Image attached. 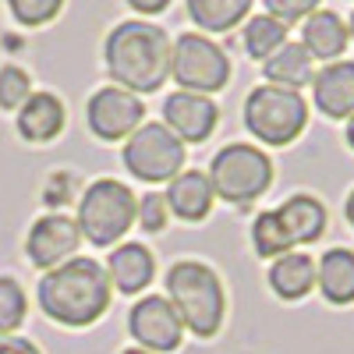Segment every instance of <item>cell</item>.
<instances>
[{"label": "cell", "mask_w": 354, "mask_h": 354, "mask_svg": "<svg viewBox=\"0 0 354 354\" xmlns=\"http://www.w3.org/2000/svg\"><path fill=\"white\" fill-rule=\"evenodd\" d=\"M262 75L270 85H283V88H301L312 85L315 78V61L301 43H283L270 61H262Z\"/></svg>", "instance_id": "44dd1931"}, {"label": "cell", "mask_w": 354, "mask_h": 354, "mask_svg": "<svg viewBox=\"0 0 354 354\" xmlns=\"http://www.w3.org/2000/svg\"><path fill=\"white\" fill-rule=\"evenodd\" d=\"M167 209L170 216H177L181 223H202L209 220L213 205H216V192L209 185V174L205 170H181L167 185Z\"/></svg>", "instance_id": "2e32d148"}, {"label": "cell", "mask_w": 354, "mask_h": 354, "mask_svg": "<svg viewBox=\"0 0 354 354\" xmlns=\"http://www.w3.org/2000/svg\"><path fill=\"white\" fill-rule=\"evenodd\" d=\"M28 96H32V78H28V71H21L18 64L0 68V110L18 113Z\"/></svg>", "instance_id": "484cf974"}, {"label": "cell", "mask_w": 354, "mask_h": 354, "mask_svg": "<svg viewBox=\"0 0 354 354\" xmlns=\"http://www.w3.org/2000/svg\"><path fill=\"white\" fill-rule=\"evenodd\" d=\"M128 337L135 347L153 351V354H174L185 344V322L167 301V294H142L124 315Z\"/></svg>", "instance_id": "9c48e42d"}, {"label": "cell", "mask_w": 354, "mask_h": 354, "mask_svg": "<svg viewBox=\"0 0 354 354\" xmlns=\"http://www.w3.org/2000/svg\"><path fill=\"white\" fill-rule=\"evenodd\" d=\"M344 142H347V149L354 153V117H347V128H344Z\"/></svg>", "instance_id": "836d02e7"}, {"label": "cell", "mask_w": 354, "mask_h": 354, "mask_svg": "<svg viewBox=\"0 0 354 354\" xmlns=\"http://www.w3.org/2000/svg\"><path fill=\"white\" fill-rule=\"evenodd\" d=\"M252 252L266 262H273L287 252H298V248H290V241L283 238V230L277 223V213L273 209H262L255 220H252Z\"/></svg>", "instance_id": "cb8c5ba5"}, {"label": "cell", "mask_w": 354, "mask_h": 354, "mask_svg": "<svg viewBox=\"0 0 354 354\" xmlns=\"http://www.w3.org/2000/svg\"><path fill=\"white\" fill-rule=\"evenodd\" d=\"M64 124H68V110L57 93H32L25 100V106L18 110V121H15L18 135L32 145L53 142L64 131Z\"/></svg>", "instance_id": "ac0fdd59"}, {"label": "cell", "mask_w": 354, "mask_h": 354, "mask_svg": "<svg viewBox=\"0 0 354 354\" xmlns=\"http://www.w3.org/2000/svg\"><path fill=\"white\" fill-rule=\"evenodd\" d=\"M312 103L326 121L354 117V61L322 64V71L312 78Z\"/></svg>", "instance_id": "9a60e30c"}, {"label": "cell", "mask_w": 354, "mask_h": 354, "mask_svg": "<svg viewBox=\"0 0 354 354\" xmlns=\"http://www.w3.org/2000/svg\"><path fill=\"white\" fill-rule=\"evenodd\" d=\"M128 8L138 15H163L170 8V0H128Z\"/></svg>", "instance_id": "1f68e13d"}, {"label": "cell", "mask_w": 354, "mask_h": 354, "mask_svg": "<svg viewBox=\"0 0 354 354\" xmlns=\"http://www.w3.org/2000/svg\"><path fill=\"white\" fill-rule=\"evenodd\" d=\"M188 145L177 138L163 121H145L121 149L124 170L142 185H170L185 170Z\"/></svg>", "instance_id": "52a82bcc"}, {"label": "cell", "mask_w": 354, "mask_h": 354, "mask_svg": "<svg viewBox=\"0 0 354 354\" xmlns=\"http://www.w3.org/2000/svg\"><path fill=\"white\" fill-rule=\"evenodd\" d=\"M347 32H351V39H354V11H351V18H347Z\"/></svg>", "instance_id": "d590c367"}, {"label": "cell", "mask_w": 354, "mask_h": 354, "mask_svg": "<svg viewBox=\"0 0 354 354\" xmlns=\"http://www.w3.org/2000/svg\"><path fill=\"white\" fill-rule=\"evenodd\" d=\"M121 354H153V351H142V347H124Z\"/></svg>", "instance_id": "e575fe53"}, {"label": "cell", "mask_w": 354, "mask_h": 354, "mask_svg": "<svg viewBox=\"0 0 354 354\" xmlns=\"http://www.w3.org/2000/svg\"><path fill=\"white\" fill-rule=\"evenodd\" d=\"M266 283H270L273 298H280L287 305L305 301L308 294L315 290V259L305 255V252H287V255L270 262Z\"/></svg>", "instance_id": "d6986e66"}, {"label": "cell", "mask_w": 354, "mask_h": 354, "mask_svg": "<svg viewBox=\"0 0 354 354\" xmlns=\"http://www.w3.org/2000/svg\"><path fill=\"white\" fill-rule=\"evenodd\" d=\"M245 53L252 61H270V57L287 43V25L277 21L273 15H255L245 21V32H241Z\"/></svg>", "instance_id": "603a6c76"}, {"label": "cell", "mask_w": 354, "mask_h": 354, "mask_svg": "<svg viewBox=\"0 0 354 354\" xmlns=\"http://www.w3.org/2000/svg\"><path fill=\"white\" fill-rule=\"evenodd\" d=\"M135 209H138V195L131 192V185L117 181V177H96L78 195L75 223L93 248H113L131 234Z\"/></svg>", "instance_id": "8992f818"}, {"label": "cell", "mask_w": 354, "mask_h": 354, "mask_svg": "<svg viewBox=\"0 0 354 354\" xmlns=\"http://www.w3.org/2000/svg\"><path fill=\"white\" fill-rule=\"evenodd\" d=\"M262 4H266V15H273L277 21L290 25V21H301V18L315 15L322 0H262Z\"/></svg>", "instance_id": "f1b7e54d"}, {"label": "cell", "mask_w": 354, "mask_h": 354, "mask_svg": "<svg viewBox=\"0 0 354 354\" xmlns=\"http://www.w3.org/2000/svg\"><path fill=\"white\" fill-rule=\"evenodd\" d=\"M163 124L185 145H202L220 128V106H216L213 96L177 88V93H170L163 100Z\"/></svg>", "instance_id": "7c38bea8"}, {"label": "cell", "mask_w": 354, "mask_h": 354, "mask_svg": "<svg viewBox=\"0 0 354 354\" xmlns=\"http://www.w3.org/2000/svg\"><path fill=\"white\" fill-rule=\"evenodd\" d=\"M167 220H170L167 198L160 192H145L138 198V209H135V227L145 230V234H163L167 230Z\"/></svg>", "instance_id": "83f0119b"}, {"label": "cell", "mask_w": 354, "mask_h": 354, "mask_svg": "<svg viewBox=\"0 0 354 354\" xmlns=\"http://www.w3.org/2000/svg\"><path fill=\"white\" fill-rule=\"evenodd\" d=\"M71 195H75V174L57 170V174L46 177V188H43V202L46 205H53V209H57V205H68Z\"/></svg>", "instance_id": "f546056e"}, {"label": "cell", "mask_w": 354, "mask_h": 354, "mask_svg": "<svg viewBox=\"0 0 354 354\" xmlns=\"http://www.w3.org/2000/svg\"><path fill=\"white\" fill-rule=\"evenodd\" d=\"M277 223L283 230V238L290 241V248H301V245H315L330 227V209L326 202L312 192H294L277 205Z\"/></svg>", "instance_id": "5bb4252c"}, {"label": "cell", "mask_w": 354, "mask_h": 354, "mask_svg": "<svg viewBox=\"0 0 354 354\" xmlns=\"http://www.w3.org/2000/svg\"><path fill=\"white\" fill-rule=\"evenodd\" d=\"M0 354H43L28 337H0Z\"/></svg>", "instance_id": "4dcf8cb0"}, {"label": "cell", "mask_w": 354, "mask_h": 354, "mask_svg": "<svg viewBox=\"0 0 354 354\" xmlns=\"http://www.w3.org/2000/svg\"><path fill=\"white\" fill-rule=\"evenodd\" d=\"M163 290L174 312L181 315L185 333L198 340H213L227 319L223 277L202 259H177L163 273Z\"/></svg>", "instance_id": "3957f363"}, {"label": "cell", "mask_w": 354, "mask_h": 354, "mask_svg": "<svg viewBox=\"0 0 354 354\" xmlns=\"http://www.w3.org/2000/svg\"><path fill=\"white\" fill-rule=\"evenodd\" d=\"M82 230L75 223V216H64V213H43L25 234V259L28 266L36 270H57L61 262L75 259L78 248H82Z\"/></svg>", "instance_id": "8fae6325"}, {"label": "cell", "mask_w": 354, "mask_h": 354, "mask_svg": "<svg viewBox=\"0 0 354 354\" xmlns=\"http://www.w3.org/2000/svg\"><path fill=\"white\" fill-rule=\"evenodd\" d=\"M8 8H11L18 25L39 28V25H46V21H53L57 15H61L64 0H8Z\"/></svg>", "instance_id": "4316f807"}, {"label": "cell", "mask_w": 354, "mask_h": 354, "mask_svg": "<svg viewBox=\"0 0 354 354\" xmlns=\"http://www.w3.org/2000/svg\"><path fill=\"white\" fill-rule=\"evenodd\" d=\"M209 185L220 202L234 205V209H248L277 181L273 156L255 142H227L223 149L213 153L209 160Z\"/></svg>", "instance_id": "277c9868"}, {"label": "cell", "mask_w": 354, "mask_h": 354, "mask_svg": "<svg viewBox=\"0 0 354 354\" xmlns=\"http://www.w3.org/2000/svg\"><path fill=\"white\" fill-rule=\"evenodd\" d=\"M241 121L255 145L266 149H287L294 145L305 128H308V103L298 88H283V85H255L245 96L241 106Z\"/></svg>", "instance_id": "5b68a950"}, {"label": "cell", "mask_w": 354, "mask_h": 354, "mask_svg": "<svg viewBox=\"0 0 354 354\" xmlns=\"http://www.w3.org/2000/svg\"><path fill=\"white\" fill-rule=\"evenodd\" d=\"M315 290L333 308L354 305V252L347 245H333L315 259Z\"/></svg>", "instance_id": "e0dca14e"}, {"label": "cell", "mask_w": 354, "mask_h": 354, "mask_svg": "<svg viewBox=\"0 0 354 354\" xmlns=\"http://www.w3.org/2000/svg\"><path fill=\"white\" fill-rule=\"evenodd\" d=\"M28 315V298L15 277H0V337H11L21 330Z\"/></svg>", "instance_id": "d4e9b609"}, {"label": "cell", "mask_w": 354, "mask_h": 354, "mask_svg": "<svg viewBox=\"0 0 354 354\" xmlns=\"http://www.w3.org/2000/svg\"><path fill=\"white\" fill-rule=\"evenodd\" d=\"M255 0H185L188 18L202 28V32H230L238 28Z\"/></svg>", "instance_id": "7402d4cb"}, {"label": "cell", "mask_w": 354, "mask_h": 354, "mask_svg": "<svg viewBox=\"0 0 354 354\" xmlns=\"http://www.w3.org/2000/svg\"><path fill=\"white\" fill-rule=\"evenodd\" d=\"M344 220H347V227L354 230V188H351L347 198H344Z\"/></svg>", "instance_id": "d6a6232c"}, {"label": "cell", "mask_w": 354, "mask_h": 354, "mask_svg": "<svg viewBox=\"0 0 354 354\" xmlns=\"http://www.w3.org/2000/svg\"><path fill=\"white\" fill-rule=\"evenodd\" d=\"M347 43H351L347 21L337 11H315L301 25V46L312 53V61H326V64L340 61Z\"/></svg>", "instance_id": "ffe728a7"}, {"label": "cell", "mask_w": 354, "mask_h": 354, "mask_svg": "<svg viewBox=\"0 0 354 354\" xmlns=\"http://www.w3.org/2000/svg\"><path fill=\"white\" fill-rule=\"evenodd\" d=\"M36 301H39L43 315L50 322H57V326H68V330L96 326L110 312V301H113L106 266L88 255H75V259L61 262L57 270H46L39 277Z\"/></svg>", "instance_id": "6da1fadb"}, {"label": "cell", "mask_w": 354, "mask_h": 354, "mask_svg": "<svg viewBox=\"0 0 354 354\" xmlns=\"http://www.w3.org/2000/svg\"><path fill=\"white\" fill-rule=\"evenodd\" d=\"M103 64L113 85L128 93H160L170 78V39L153 21H121L103 43Z\"/></svg>", "instance_id": "7a4b0ae2"}, {"label": "cell", "mask_w": 354, "mask_h": 354, "mask_svg": "<svg viewBox=\"0 0 354 354\" xmlns=\"http://www.w3.org/2000/svg\"><path fill=\"white\" fill-rule=\"evenodd\" d=\"M170 78L185 93L213 96L230 82V61L223 46H216L202 32H185L170 43Z\"/></svg>", "instance_id": "ba28073f"}, {"label": "cell", "mask_w": 354, "mask_h": 354, "mask_svg": "<svg viewBox=\"0 0 354 354\" xmlns=\"http://www.w3.org/2000/svg\"><path fill=\"white\" fill-rule=\"evenodd\" d=\"M85 124L100 142H128L145 124V103L121 85H103L85 103Z\"/></svg>", "instance_id": "30bf717a"}, {"label": "cell", "mask_w": 354, "mask_h": 354, "mask_svg": "<svg viewBox=\"0 0 354 354\" xmlns=\"http://www.w3.org/2000/svg\"><path fill=\"white\" fill-rule=\"evenodd\" d=\"M103 266H106L113 294H124V298H142V294L153 287V280H156V255H153L149 245H142V241L113 245Z\"/></svg>", "instance_id": "4fadbf2b"}]
</instances>
